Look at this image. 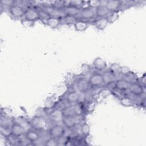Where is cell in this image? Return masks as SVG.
<instances>
[{"label":"cell","mask_w":146,"mask_h":146,"mask_svg":"<svg viewBox=\"0 0 146 146\" xmlns=\"http://www.w3.org/2000/svg\"><path fill=\"white\" fill-rule=\"evenodd\" d=\"M30 124L32 128L36 131H39L44 129L47 123L46 119L43 116L35 115L31 119Z\"/></svg>","instance_id":"obj_1"},{"label":"cell","mask_w":146,"mask_h":146,"mask_svg":"<svg viewBox=\"0 0 146 146\" xmlns=\"http://www.w3.org/2000/svg\"><path fill=\"white\" fill-rule=\"evenodd\" d=\"M65 133V128L63 125L58 123L51 127L49 131L48 134L50 137L58 139L64 135Z\"/></svg>","instance_id":"obj_2"},{"label":"cell","mask_w":146,"mask_h":146,"mask_svg":"<svg viewBox=\"0 0 146 146\" xmlns=\"http://www.w3.org/2000/svg\"><path fill=\"white\" fill-rule=\"evenodd\" d=\"M9 11L10 15L13 18L15 19H19L24 17L25 9L24 7L14 3V5L9 7Z\"/></svg>","instance_id":"obj_3"},{"label":"cell","mask_w":146,"mask_h":146,"mask_svg":"<svg viewBox=\"0 0 146 146\" xmlns=\"http://www.w3.org/2000/svg\"><path fill=\"white\" fill-rule=\"evenodd\" d=\"M23 18L33 22L39 19V14L38 9L33 7L27 8L25 9Z\"/></svg>","instance_id":"obj_4"},{"label":"cell","mask_w":146,"mask_h":146,"mask_svg":"<svg viewBox=\"0 0 146 146\" xmlns=\"http://www.w3.org/2000/svg\"><path fill=\"white\" fill-rule=\"evenodd\" d=\"M79 16L84 19H92L96 16V9L88 6L82 7L80 10Z\"/></svg>","instance_id":"obj_5"},{"label":"cell","mask_w":146,"mask_h":146,"mask_svg":"<svg viewBox=\"0 0 146 146\" xmlns=\"http://www.w3.org/2000/svg\"><path fill=\"white\" fill-rule=\"evenodd\" d=\"M11 135L15 137H19L23 135H25V133L27 131L26 129L23 126L14 120L11 127Z\"/></svg>","instance_id":"obj_6"},{"label":"cell","mask_w":146,"mask_h":146,"mask_svg":"<svg viewBox=\"0 0 146 146\" xmlns=\"http://www.w3.org/2000/svg\"><path fill=\"white\" fill-rule=\"evenodd\" d=\"M88 81L90 86L94 87H99L104 83L102 74L98 72H95L92 73L90 76Z\"/></svg>","instance_id":"obj_7"},{"label":"cell","mask_w":146,"mask_h":146,"mask_svg":"<svg viewBox=\"0 0 146 146\" xmlns=\"http://www.w3.org/2000/svg\"><path fill=\"white\" fill-rule=\"evenodd\" d=\"M90 84L88 80L84 78L79 79L76 82V88L80 93H85L87 92L90 87Z\"/></svg>","instance_id":"obj_8"},{"label":"cell","mask_w":146,"mask_h":146,"mask_svg":"<svg viewBox=\"0 0 146 146\" xmlns=\"http://www.w3.org/2000/svg\"><path fill=\"white\" fill-rule=\"evenodd\" d=\"M145 88H143L138 82L131 83L129 85L128 90L133 95L136 96H141L144 92Z\"/></svg>","instance_id":"obj_9"},{"label":"cell","mask_w":146,"mask_h":146,"mask_svg":"<svg viewBox=\"0 0 146 146\" xmlns=\"http://www.w3.org/2000/svg\"><path fill=\"white\" fill-rule=\"evenodd\" d=\"M62 122L64 127L70 129L75 127L76 124V119L74 115H64Z\"/></svg>","instance_id":"obj_10"},{"label":"cell","mask_w":146,"mask_h":146,"mask_svg":"<svg viewBox=\"0 0 146 146\" xmlns=\"http://www.w3.org/2000/svg\"><path fill=\"white\" fill-rule=\"evenodd\" d=\"M102 74L103 79V82L105 84H110L114 83L117 80L116 74L110 70L104 71Z\"/></svg>","instance_id":"obj_11"},{"label":"cell","mask_w":146,"mask_h":146,"mask_svg":"<svg viewBox=\"0 0 146 146\" xmlns=\"http://www.w3.org/2000/svg\"><path fill=\"white\" fill-rule=\"evenodd\" d=\"M63 116L64 114L63 110L59 108L52 111L50 113V119L56 124L60 121L62 122Z\"/></svg>","instance_id":"obj_12"},{"label":"cell","mask_w":146,"mask_h":146,"mask_svg":"<svg viewBox=\"0 0 146 146\" xmlns=\"http://www.w3.org/2000/svg\"><path fill=\"white\" fill-rule=\"evenodd\" d=\"M105 6L110 11V12L119 11V10L121 9V1L115 0L107 1L106 2Z\"/></svg>","instance_id":"obj_13"},{"label":"cell","mask_w":146,"mask_h":146,"mask_svg":"<svg viewBox=\"0 0 146 146\" xmlns=\"http://www.w3.org/2000/svg\"><path fill=\"white\" fill-rule=\"evenodd\" d=\"M114 83L115 88L120 91H125L128 90L130 85V83L123 78L117 79Z\"/></svg>","instance_id":"obj_14"},{"label":"cell","mask_w":146,"mask_h":146,"mask_svg":"<svg viewBox=\"0 0 146 146\" xmlns=\"http://www.w3.org/2000/svg\"><path fill=\"white\" fill-rule=\"evenodd\" d=\"M94 68L97 71H103L107 67V63L105 60L100 57L96 58L93 61Z\"/></svg>","instance_id":"obj_15"},{"label":"cell","mask_w":146,"mask_h":146,"mask_svg":"<svg viewBox=\"0 0 146 146\" xmlns=\"http://www.w3.org/2000/svg\"><path fill=\"white\" fill-rule=\"evenodd\" d=\"M66 101L69 104H75L79 102L80 99V95L79 92L76 91H70L66 95Z\"/></svg>","instance_id":"obj_16"},{"label":"cell","mask_w":146,"mask_h":146,"mask_svg":"<svg viewBox=\"0 0 146 146\" xmlns=\"http://www.w3.org/2000/svg\"><path fill=\"white\" fill-rule=\"evenodd\" d=\"M25 137L27 140L31 143H35L39 139V135L35 129H29L25 133Z\"/></svg>","instance_id":"obj_17"},{"label":"cell","mask_w":146,"mask_h":146,"mask_svg":"<svg viewBox=\"0 0 146 146\" xmlns=\"http://www.w3.org/2000/svg\"><path fill=\"white\" fill-rule=\"evenodd\" d=\"M108 21L106 17L98 18L94 22V25L95 27L100 30H104L108 25Z\"/></svg>","instance_id":"obj_18"},{"label":"cell","mask_w":146,"mask_h":146,"mask_svg":"<svg viewBox=\"0 0 146 146\" xmlns=\"http://www.w3.org/2000/svg\"><path fill=\"white\" fill-rule=\"evenodd\" d=\"M61 23V19L59 17H50L46 20V25L51 29H56L59 27Z\"/></svg>","instance_id":"obj_19"},{"label":"cell","mask_w":146,"mask_h":146,"mask_svg":"<svg viewBox=\"0 0 146 146\" xmlns=\"http://www.w3.org/2000/svg\"><path fill=\"white\" fill-rule=\"evenodd\" d=\"M80 9H79L73 6L67 5V6L65 7L64 11L66 15L76 17L77 15H79Z\"/></svg>","instance_id":"obj_20"},{"label":"cell","mask_w":146,"mask_h":146,"mask_svg":"<svg viewBox=\"0 0 146 146\" xmlns=\"http://www.w3.org/2000/svg\"><path fill=\"white\" fill-rule=\"evenodd\" d=\"M74 26L75 30L79 32L84 31L88 27V23L86 21L82 19H78V21L75 23Z\"/></svg>","instance_id":"obj_21"},{"label":"cell","mask_w":146,"mask_h":146,"mask_svg":"<svg viewBox=\"0 0 146 146\" xmlns=\"http://www.w3.org/2000/svg\"><path fill=\"white\" fill-rule=\"evenodd\" d=\"M110 13V11L106 7L105 5H101L96 9V15L98 18L107 17Z\"/></svg>","instance_id":"obj_22"},{"label":"cell","mask_w":146,"mask_h":146,"mask_svg":"<svg viewBox=\"0 0 146 146\" xmlns=\"http://www.w3.org/2000/svg\"><path fill=\"white\" fill-rule=\"evenodd\" d=\"M73 107V111H74V115L75 116L79 117L83 115V108L82 104L79 102L76 103L74 104L72 106Z\"/></svg>","instance_id":"obj_23"},{"label":"cell","mask_w":146,"mask_h":146,"mask_svg":"<svg viewBox=\"0 0 146 146\" xmlns=\"http://www.w3.org/2000/svg\"><path fill=\"white\" fill-rule=\"evenodd\" d=\"M123 76L124 77V78H123V79H124L125 80H127L130 84L137 82V81H138V78H137L136 75L134 72H132L131 71L130 72H129L128 73H127L125 75H123Z\"/></svg>","instance_id":"obj_24"},{"label":"cell","mask_w":146,"mask_h":146,"mask_svg":"<svg viewBox=\"0 0 146 146\" xmlns=\"http://www.w3.org/2000/svg\"><path fill=\"white\" fill-rule=\"evenodd\" d=\"M120 103L124 107H129L134 105L133 100L128 96H123L120 99Z\"/></svg>","instance_id":"obj_25"},{"label":"cell","mask_w":146,"mask_h":146,"mask_svg":"<svg viewBox=\"0 0 146 146\" xmlns=\"http://www.w3.org/2000/svg\"><path fill=\"white\" fill-rule=\"evenodd\" d=\"M66 1H55L52 3V6L55 9L59 10H64L65 7L67 6Z\"/></svg>","instance_id":"obj_26"},{"label":"cell","mask_w":146,"mask_h":146,"mask_svg":"<svg viewBox=\"0 0 146 146\" xmlns=\"http://www.w3.org/2000/svg\"><path fill=\"white\" fill-rule=\"evenodd\" d=\"M0 132L1 136H2L3 137L9 138L11 136V127H5V126H2L1 125L0 128Z\"/></svg>","instance_id":"obj_27"},{"label":"cell","mask_w":146,"mask_h":146,"mask_svg":"<svg viewBox=\"0 0 146 146\" xmlns=\"http://www.w3.org/2000/svg\"><path fill=\"white\" fill-rule=\"evenodd\" d=\"M13 122L14 120L10 119V118L7 116H2L1 117V125L2 126L11 127Z\"/></svg>","instance_id":"obj_28"},{"label":"cell","mask_w":146,"mask_h":146,"mask_svg":"<svg viewBox=\"0 0 146 146\" xmlns=\"http://www.w3.org/2000/svg\"><path fill=\"white\" fill-rule=\"evenodd\" d=\"M119 17V14L118 11H113V12H110L106 18H107L108 23H112L116 21H117Z\"/></svg>","instance_id":"obj_29"},{"label":"cell","mask_w":146,"mask_h":146,"mask_svg":"<svg viewBox=\"0 0 146 146\" xmlns=\"http://www.w3.org/2000/svg\"><path fill=\"white\" fill-rule=\"evenodd\" d=\"M39 14V19L46 21L47 19H48L51 16L50 14L44 9V8H39L38 9Z\"/></svg>","instance_id":"obj_30"},{"label":"cell","mask_w":146,"mask_h":146,"mask_svg":"<svg viewBox=\"0 0 146 146\" xmlns=\"http://www.w3.org/2000/svg\"><path fill=\"white\" fill-rule=\"evenodd\" d=\"M64 22L67 25H74L75 23L78 21L76 17L65 15L64 16Z\"/></svg>","instance_id":"obj_31"},{"label":"cell","mask_w":146,"mask_h":146,"mask_svg":"<svg viewBox=\"0 0 146 146\" xmlns=\"http://www.w3.org/2000/svg\"><path fill=\"white\" fill-rule=\"evenodd\" d=\"M80 132L83 136L90 134V127L88 124L84 122L83 123L80 127Z\"/></svg>","instance_id":"obj_32"},{"label":"cell","mask_w":146,"mask_h":146,"mask_svg":"<svg viewBox=\"0 0 146 146\" xmlns=\"http://www.w3.org/2000/svg\"><path fill=\"white\" fill-rule=\"evenodd\" d=\"M87 5L88 7L96 9L99 6L102 5V1H98V0H90L87 1Z\"/></svg>","instance_id":"obj_33"},{"label":"cell","mask_w":146,"mask_h":146,"mask_svg":"<svg viewBox=\"0 0 146 146\" xmlns=\"http://www.w3.org/2000/svg\"><path fill=\"white\" fill-rule=\"evenodd\" d=\"M68 5L79 9H82L84 5V2L83 1H71L68 2Z\"/></svg>","instance_id":"obj_34"},{"label":"cell","mask_w":146,"mask_h":146,"mask_svg":"<svg viewBox=\"0 0 146 146\" xmlns=\"http://www.w3.org/2000/svg\"><path fill=\"white\" fill-rule=\"evenodd\" d=\"M120 68H121V66L119 65L118 63H112L110 66V70L116 74L117 73H120Z\"/></svg>","instance_id":"obj_35"},{"label":"cell","mask_w":146,"mask_h":146,"mask_svg":"<svg viewBox=\"0 0 146 146\" xmlns=\"http://www.w3.org/2000/svg\"><path fill=\"white\" fill-rule=\"evenodd\" d=\"M44 145H48V146H56L58 145V140L55 138L50 137L49 139L46 140L44 143Z\"/></svg>","instance_id":"obj_36"},{"label":"cell","mask_w":146,"mask_h":146,"mask_svg":"<svg viewBox=\"0 0 146 146\" xmlns=\"http://www.w3.org/2000/svg\"><path fill=\"white\" fill-rule=\"evenodd\" d=\"M21 22L23 26H25V27H31L33 26V24L34 23L33 22H31L30 21H29L25 18H23V19H22L21 20Z\"/></svg>","instance_id":"obj_37"},{"label":"cell","mask_w":146,"mask_h":146,"mask_svg":"<svg viewBox=\"0 0 146 146\" xmlns=\"http://www.w3.org/2000/svg\"><path fill=\"white\" fill-rule=\"evenodd\" d=\"M15 1H7V0H3L1 2V5H4V6H7L9 7L11 6V5L14 4Z\"/></svg>","instance_id":"obj_38"},{"label":"cell","mask_w":146,"mask_h":146,"mask_svg":"<svg viewBox=\"0 0 146 146\" xmlns=\"http://www.w3.org/2000/svg\"><path fill=\"white\" fill-rule=\"evenodd\" d=\"M95 103L94 102H91L90 103H88L87 106V110L88 112H91L92 111H93L95 108Z\"/></svg>","instance_id":"obj_39"},{"label":"cell","mask_w":146,"mask_h":146,"mask_svg":"<svg viewBox=\"0 0 146 146\" xmlns=\"http://www.w3.org/2000/svg\"><path fill=\"white\" fill-rule=\"evenodd\" d=\"M130 71H131V70L128 67H125V66H121L120 72V74H122L123 75H125Z\"/></svg>","instance_id":"obj_40"},{"label":"cell","mask_w":146,"mask_h":146,"mask_svg":"<svg viewBox=\"0 0 146 146\" xmlns=\"http://www.w3.org/2000/svg\"><path fill=\"white\" fill-rule=\"evenodd\" d=\"M140 82H137L143 88H145V83H146V79H145V75L144 74L143 76L140 79Z\"/></svg>","instance_id":"obj_41"},{"label":"cell","mask_w":146,"mask_h":146,"mask_svg":"<svg viewBox=\"0 0 146 146\" xmlns=\"http://www.w3.org/2000/svg\"><path fill=\"white\" fill-rule=\"evenodd\" d=\"M84 136V141L87 144H89L90 143V141H91V137L90 135L88 134V135H87Z\"/></svg>","instance_id":"obj_42"}]
</instances>
